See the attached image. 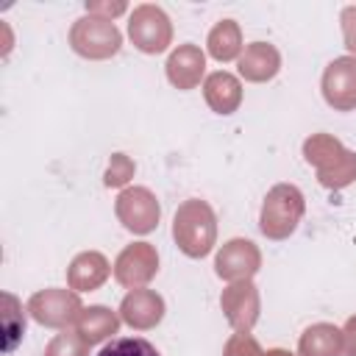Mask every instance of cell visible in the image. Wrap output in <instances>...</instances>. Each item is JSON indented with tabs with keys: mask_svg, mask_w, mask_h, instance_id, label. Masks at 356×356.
Wrapping results in <instances>:
<instances>
[{
	"mask_svg": "<svg viewBox=\"0 0 356 356\" xmlns=\"http://www.w3.org/2000/svg\"><path fill=\"white\" fill-rule=\"evenodd\" d=\"M323 97L337 111L356 108V56L334 58L323 72Z\"/></svg>",
	"mask_w": 356,
	"mask_h": 356,
	"instance_id": "obj_8",
	"label": "cell"
},
{
	"mask_svg": "<svg viewBox=\"0 0 356 356\" xmlns=\"http://www.w3.org/2000/svg\"><path fill=\"white\" fill-rule=\"evenodd\" d=\"M306 161L314 164L320 184L328 189H342L350 181H356V153L345 150L334 136L328 134H314L303 145Z\"/></svg>",
	"mask_w": 356,
	"mask_h": 356,
	"instance_id": "obj_2",
	"label": "cell"
},
{
	"mask_svg": "<svg viewBox=\"0 0 356 356\" xmlns=\"http://www.w3.org/2000/svg\"><path fill=\"white\" fill-rule=\"evenodd\" d=\"M159 270V256L156 250L147 245V242H136V245H128L120 256H117V264H114V278L122 284V286H134L139 289V284H147Z\"/></svg>",
	"mask_w": 356,
	"mask_h": 356,
	"instance_id": "obj_10",
	"label": "cell"
},
{
	"mask_svg": "<svg viewBox=\"0 0 356 356\" xmlns=\"http://www.w3.org/2000/svg\"><path fill=\"white\" fill-rule=\"evenodd\" d=\"M70 44L83 58H111L120 50L122 36L108 17L89 14L75 19V25L70 28Z\"/></svg>",
	"mask_w": 356,
	"mask_h": 356,
	"instance_id": "obj_4",
	"label": "cell"
},
{
	"mask_svg": "<svg viewBox=\"0 0 356 356\" xmlns=\"http://www.w3.org/2000/svg\"><path fill=\"white\" fill-rule=\"evenodd\" d=\"M278 67H281V56L267 42H253L239 56V75L245 81H253V83H264V81L275 78Z\"/></svg>",
	"mask_w": 356,
	"mask_h": 356,
	"instance_id": "obj_14",
	"label": "cell"
},
{
	"mask_svg": "<svg viewBox=\"0 0 356 356\" xmlns=\"http://www.w3.org/2000/svg\"><path fill=\"white\" fill-rule=\"evenodd\" d=\"M203 70H206V56L195 44H181L167 58V78L178 89H195L203 78Z\"/></svg>",
	"mask_w": 356,
	"mask_h": 356,
	"instance_id": "obj_13",
	"label": "cell"
},
{
	"mask_svg": "<svg viewBox=\"0 0 356 356\" xmlns=\"http://www.w3.org/2000/svg\"><path fill=\"white\" fill-rule=\"evenodd\" d=\"M114 211H117V220L134 234H150L159 225V217H161V206H159L156 195L145 186L122 189L120 197H117Z\"/></svg>",
	"mask_w": 356,
	"mask_h": 356,
	"instance_id": "obj_6",
	"label": "cell"
},
{
	"mask_svg": "<svg viewBox=\"0 0 356 356\" xmlns=\"http://www.w3.org/2000/svg\"><path fill=\"white\" fill-rule=\"evenodd\" d=\"M131 175H134V161L125 153H114L106 170V186H122L131 181Z\"/></svg>",
	"mask_w": 356,
	"mask_h": 356,
	"instance_id": "obj_23",
	"label": "cell"
},
{
	"mask_svg": "<svg viewBox=\"0 0 356 356\" xmlns=\"http://www.w3.org/2000/svg\"><path fill=\"white\" fill-rule=\"evenodd\" d=\"M342 337H345V353L348 356H356V317H350L342 328Z\"/></svg>",
	"mask_w": 356,
	"mask_h": 356,
	"instance_id": "obj_26",
	"label": "cell"
},
{
	"mask_svg": "<svg viewBox=\"0 0 356 356\" xmlns=\"http://www.w3.org/2000/svg\"><path fill=\"white\" fill-rule=\"evenodd\" d=\"M209 53L217 61H231L236 56H242V33L239 25L234 19H222L211 28L209 33Z\"/></svg>",
	"mask_w": 356,
	"mask_h": 356,
	"instance_id": "obj_19",
	"label": "cell"
},
{
	"mask_svg": "<svg viewBox=\"0 0 356 356\" xmlns=\"http://www.w3.org/2000/svg\"><path fill=\"white\" fill-rule=\"evenodd\" d=\"M3 300H6V312H3V328H6V350H14V345L19 342V337L25 334V314H19V317H14L11 312H14V298L11 295H3Z\"/></svg>",
	"mask_w": 356,
	"mask_h": 356,
	"instance_id": "obj_22",
	"label": "cell"
},
{
	"mask_svg": "<svg viewBox=\"0 0 356 356\" xmlns=\"http://www.w3.org/2000/svg\"><path fill=\"white\" fill-rule=\"evenodd\" d=\"M97 356H161V353L142 337H117L106 342Z\"/></svg>",
	"mask_w": 356,
	"mask_h": 356,
	"instance_id": "obj_20",
	"label": "cell"
},
{
	"mask_svg": "<svg viewBox=\"0 0 356 356\" xmlns=\"http://www.w3.org/2000/svg\"><path fill=\"white\" fill-rule=\"evenodd\" d=\"M86 11H89V14H95V17H97V14H111V17H114V14H122V11H125V6H122V3H117V6H100V3H86Z\"/></svg>",
	"mask_w": 356,
	"mask_h": 356,
	"instance_id": "obj_27",
	"label": "cell"
},
{
	"mask_svg": "<svg viewBox=\"0 0 356 356\" xmlns=\"http://www.w3.org/2000/svg\"><path fill=\"white\" fill-rule=\"evenodd\" d=\"M342 33H345V47L356 53V6H348L342 11Z\"/></svg>",
	"mask_w": 356,
	"mask_h": 356,
	"instance_id": "obj_25",
	"label": "cell"
},
{
	"mask_svg": "<svg viewBox=\"0 0 356 356\" xmlns=\"http://www.w3.org/2000/svg\"><path fill=\"white\" fill-rule=\"evenodd\" d=\"M220 303H222L228 323L236 331H250L253 323L259 320V292L250 281H236L228 289H222Z\"/></svg>",
	"mask_w": 356,
	"mask_h": 356,
	"instance_id": "obj_11",
	"label": "cell"
},
{
	"mask_svg": "<svg viewBox=\"0 0 356 356\" xmlns=\"http://www.w3.org/2000/svg\"><path fill=\"white\" fill-rule=\"evenodd\" d=\"M128 36L142 53L156 56V53H164L167 44L172 42V28H170L167 14L159 6L142 3L134 8L128 19Z\"/></svg>",
	"mask_w": 356,
	"mask_h": 356,
	"instance_id": "obj_5",
	"label": "cell"
},
{
	"mask_svg": "<svg viewBox=\"0 0 356 356\" xmlns=\"http://www.w3.org/2000/svg\"><path fill=\"white\" fill-rule=\"evenodd\" d=\"M86 350H89V345L81 339V334L75 331H61L50 345H47V350H44V356H86Z\"/></svg>",
	"mask_w": 356,
	"mask_h": 356,
	"instance_id": "obj_21",
	"label": "cell"
},
{
	"mask_svg": "<svg viewBox=\"0 0 356 356\" xmlns=\"http://www.w3.org/2000/svg\"><path fill=\"white\" fill-rule=\"evenodd\" d=\"M28 312L42 325L67 328L70 323H78L83 309H81V300H78L75 292H70V289H44V292H36L28 300Z\"/></svg>",
	"mask_w": 356,
	"mask_h": 356,
	"instance_id": "obj_7",
	"label": "cell"
},
{
	"mask_svg": "<svg viewBox=\"0 0 356 356\" xmlns=\"http://www.w3.org/2000/svg\"><path fill=\"white\" fill-rule=\"evenodd\" d=\"M303 195L295 184H278L267 192L264 203H261V217H259V228L267 239H286L300 217H303Z\"/></svg>",
	"mask_w": 356,
	"mask_h": 356,
	"instance_id": "obj_3",
	"label": "cell"
},
{
	"mask_svg": "<svg viewBox=\"0 0 356 356\" xmlns=\"http://www.w3.org/2000/svg\"><path fill=\"white\" fill-rule=\"evenodd\" d=\"M206 103L217 114H234L242 103V83L231 72H211L203 83Z\"/></svg>",
	"mask_w": 356,
	"mask_h": 356,
	"instance_id": "obj_16",
	"label": "cell"
},
{
	"mask_svg": "<svg viewBox=\"0 0 356 356\" xmlns=\"http://www.w3.org/2000/svg\"><path fill=\"white\" fill-rule=\"evenodd\" d=\"M75 325H78V334H81V339L86 345H97V342L108 339L111 334H117L120 317L106 306H89V309L81 312Z\"/></svg>",
	"mask_w": 356,
	"mask_h": 356,
	"instance_id": "obj_18",
	"label": "cell"
},
{
	"mask_svg": "<svg viewBox=\"0 0 356 356\" xmlns=\"http://www.w3.org/2000/svg\"><path fill=\"white\" fill-rule=\"evenodd\" d=\"M120 317L139 331L153 328L164 317V300L153 289H131L120 303Z\"/></svg>",
	"mask_w": 356,
	"mask_h": 356,
	"instance_id": "obj_12",
	"label": "cell"
},
{
	"mask_svg": "<svg viewBox=\"0 0 356 356\" xmlns=\"http://www.w3.org/2000/svg\"><path fill=\"white\" fill-rule=\"evenodd\" d=\"M222 356H264V353H261L259 342L250 337V331H236V334L228 339Z\"/></svg>",
	"mask_w": 356,
	"mask_h": 356,
	"instance_id": "obj_24",
	"label": "cell"
},
{
	"mask_svg": "<svg viewBox=\"0 0 356 356\" xmlns=\"http://www.w3.org/2000/svg\"><path fill=\"white\" fill-rule=\"evenodd\" d=\"M298 350H300V356H342L345 337L331 323H314L300 334Z\"/></svg>",
	"mask_w": 356,
	"mask_h": 356,
	"instance_id": "obj_17",
	"label": "cell"
},
{
	"mask_svg": "<svg viewBox=\"0 0 356 356\" xmlns=\"http://www.w3.org/2000/svg\"><path fill=\"white\" fill-rule=\"evenodd\" d=\"M264 356H292L289 350H281V348H275V350H267Z\"/></svg>",
	"mask_w": 356,
	"mask_h": 356,
	"instance_id": "obj_28",
	"label": "cell"
},
{
	"mask_svg": "<svg viewBox=\"0 0 356 356\" xmlns=\"http://www.w3.org/2000/svg\"><path fill=\"white\" fill-rule=\"evenodd\" d=\"M261 267V253L250 239H231L220 248L214 270L222 281H250Z\"/></svg>",
	"mask_w": 356,
	"mask_h": 356,
	"instance_id": "obj_9",
	"label": "cell"
},
{
	"mask_svg": "<svg viewBox=\"0 0 356 356\" xmlns=\"http://www.w3.org/2000/svg\"><path fill=\"white\" fill-rule=\"evenodd\" d=\"M172 236H175V245L186 256L203 259L214 248V239H217V220H214L211 206L197 197L181 203L172 220Z\"/></svg>",
	"mask_w": 356,
	"mask_h": 356,
	"instance_id": "obj_1",
	"label": "cell"
},
{
	"mask_svg": "<svg viewBox=\"0 0 356 356\" xmlns=\"http://www.w3.org/2000/svg\"><path fill=\"white\" fill-rule=\"evenodd\" d=\"M108 278V261L106 256H100L97 250H86V253H78L67 270V281H70V289L75 292H92L97 289L103 281Z\"/></svg>",
	"mask_w": 356,
	"mask_h": 356,
	"instance_id": "obj_15",
	"label": "cell"
}]
</instances>
